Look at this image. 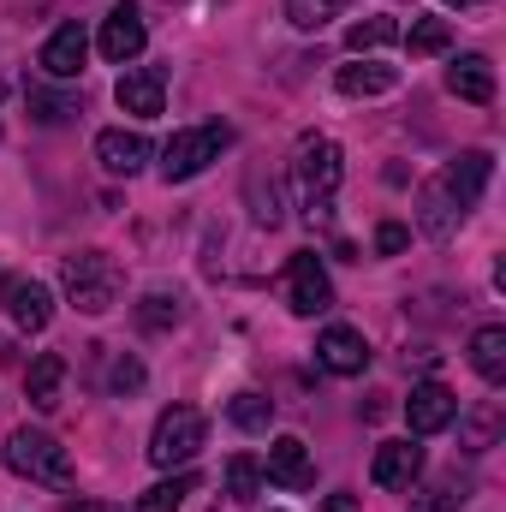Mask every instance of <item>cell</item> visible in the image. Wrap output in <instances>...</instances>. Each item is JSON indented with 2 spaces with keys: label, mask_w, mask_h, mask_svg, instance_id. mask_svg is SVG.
<instances>
[{
  "label": "cell",
  "mask_w": 506,
  "mask_h": 512,
  "mask_svg": "<svg viewBox=\"0 0 506 512\" xmlns=\"http://www.w3.org/2000/svg\"><path fill=\"white\" fill-rule=\"evenodd\" d=\"M489 173H495V155H489V149H465L459 161H447V167L423 185V197H417L423 233H429V239H453L459 221H465V215L477 209V197L489 191Z\"/></svg>",
  "instance_id": "cell-1"
},
{
  "label": "cell",
  "mask_w": 506,
  "mask_h": 512,
  "mask_svg": "<svg viewBox=\"0 0 506 512\" xmlns=\"http://www.w3.org/2000/svg\"><path fill=\"white\" fill-rule=\"evenodd\" d=\"M60 286H66V298H72L84 316H102V310L120 304L126 274H120V262L108 251H72L60 262Z\"/></svg>",
  "instance_id": "cell-2"
},
{
  "label": "cell",
  "mask_w": 506,
  "mask_h": 512,
  "mask_svg": "<svg viewBox=\"0 0 506 512\" xmlns=\"http://www.w3.org/2000/svg\"><path fill=\"white\" fill-rule=\"evenodd\" d=\"M203 441H209V417L197 405H167L149 429V459L161 471H173V465H191L203 453Z\"/></svg>",
  "instance_id": "cell-3"
},
{
  "label": "cell",
  "mask_w": 506,
  "mask_h": 512,
  "mask_svg": "<svg viewBox=\"0 0 506 512\" xmlns=\"http://www.w3.org/2000/svg\"><path fill=\"white\" fill-rule=\"evenodd\" d=\"M292 179H298V197H304L310 215L328 209V197H334L340 179H346L340 143H334V137H304V143H298V161H292Z\"/></svg>",
  "instance_id": "cell-4"
},
{
  "label": "cell",
  "mask_w": 506,
  "mask_h": 512,
  "mask_svg": "<svg viewBox=\"0 0 506 512\" xmlns=\"http://www.w3.org/2000/svg\"><path fill=\"white\" fill-rule=\"evenodd\" d=\"M6 465H12L18 477L42 483V489H66V483H72V453H66L54 435H42V429H18V435L6 441Z\"/></svg>",
  "instance_id": "cell-5"
},
{
  "label": "cell",
  "mask_w": 506,
  "mask_h": 512,
  "mask_svg": "<svg viewBox=\"0 0 506 512\" xmlns=\"http://www.w3.org/2000/svg\"><path fill=\"white\" fill-rule=\"evenodd\" d=\"M233 143V131L227 126H185L167 137V149H161V179L167 185H185V179H197L209 161H221V149Z\"/></svg>",
  "instance_id": "cell-6"
},
{
  "label": "cell",
  "mask_w": 506,
  "mask_h": 512,
  "mask_svg": "<svg viewBox=\"0 0 506 512\" xmlns=\"http://www.w3.org/2000/svg\"><path fill=\"white\" fill-rule=\"evenodd\" d=\"M286 292H292V310L298 316H322L334 304V286H328V268L316 251H298L286 262Z\"/></svg>",
  "instance_id": "cell-7"
},
{
  "label": "cell",
  "mask_w": 506,
  "mask_h": 512,
  "mask_svg": "<svg viewBox=\"0 0 506 512\" xmlns=\"http://www.w3.org/2000/svg\"><path fill=\"white\" fill-rule=\"evenodd\" d=\"M143 42H149V24H143V12L120 0L108 18H102V36H96V48H102V60H114V66H126L143 54Z\"/></svg>",
  "instance_id": "cell-8"
},
{
  "label": "cell",
  "mask_w": 506,
  "mask_h": 512,
  "mask_svg": "<svg viewBox=\"0 0 506 512\" xmlns=\"http://www.w3.org/2000/svg\"><path fill=\"white\" fill-rule=\"evenodd\" d=\"M453 417H459V393H453V387H441V382L411 387V399H405V423H411V435H441Z\"/></svg>",
  "instance_id": "cell-9"
},
{
  "label": "cell",
  "mask_w": 506,
  "mask_h": 512,
  "mask_svg": "<svg viewBox=\"0 0 506 512\" xmlns=\"http://www.w3.org/2000/svg\"><path fill=\"white\" fill-rule=\"evenodd\" d=\"M84 60H90V30L84 24H60L48 42H42V54H36V66L48 72V78H78L84 72Z\"/></svg>",
  "instance_id": "cell-10"
},
{
  "label": "cell",
  "mask_w": 506,
  "mask_h": 512,
  "mask_svg": "<svg viewBox=\"0 0 506 512\" xmlns=\"http://www.w3.org/2000/svg\"><path fill=\"white\" fill-rule=\"evenodd\" d=\"M316 358H322V370H334V376H364V364H370V346H364V334H358V328L334 322V328H322V340H316Z\"/></svg>",
  "instance_id": "cell-11"
},
{
  "label": "cell",
  "mask_w": 506,
  "mask_h": 512,
  "mask_svg": "<svg viewBox=\"0 0 506 512\" xmlns=\"http://www.w3.org/2000/svg\"><path fill=\"white\" fill-rule=\"evenodd\" d=\"M417 471H423V447H411V441H381L376 459H370V483L376 489H411Z\"/></svg>",
  "instance_id": "cell-12"
},
{
  "label": "cell",
  "mask_w": 506,
  "mask_h": 512,
  "mask_svg": "<svg viewBox=\"0 0 506 512\" xmlns=\"http://www.w3.org/2000/svg\"><path fill=\"white\" fill-rule=\"evenodd\" d=\"M114 102H120L126 114H137V120H155V114L167 108V84H161L155 66H137V72H126V78L114 84Z\"/></svg>",
  "instance_id": "cell-13"
},
{
  "label": "cell",
  "mask_w": 506,
  "mask_h": 512,
  "mask_svg": "<svg viewBox=\"0 0 506 512\" xmlns=\"http://www.w3.org/2000/svg\"><path fill=\"white\" fill-rule=\"evenodd\" d=\"M149 155H155V149H149V137H143V131L114 126V131H102V137H96V161H102L108 173H120V179H131Z\"/></svg>",
  "instance_id": "cell-14"
},
{
  "label": "cell",
  "mask_w": 506,
  "mask_h": 512,
  "mask_svg": "<svg viewBox=\"0 0 506 512\" xmlns=\"http://www.w3.org/2000/svg\"><path fill=\"white\" fill-rule=\"evenodd\" d=\"M310 447L298 441V435H274V447H268V483H280V489H310Z\"/></svg>",
  "instance_id": "cell-15"
},
{
  "label": "cell",
  "mask_w": 506,
  "mask_h": 512,
  "mask_svg": "<svg viewBox=\"0 0 506 512\" xmlns=\"http://www.w3.org/2000/svg\"><path fill=\"white\" fill-rule=\"evenodd\" d=\"M447 90L459 96V102H495V66L483 60V54H459L453 66H447Z\"/></svg>",
  "instance_id": "cell-16"
},
{
  "label": "cell",
  "mask_w": 506,
  "mask_h": 512,
  "mask_svg": "<svg viewBox=\"0 0 506 512\" xmlns=\"http://www.w3.org/2000/svg\"><path fill=\"white\" fill-rule=\"evenodd\" d=\"M6 310H12V322H18L24 334H42V328L54 322V292H48L42 280H12Z\"/></svg>",
  "instance_id": "cell-17"
},
{
  "label": "cell",
  "mask_w": 506,
  "mask_h": 512,
  "mask_svg": "<svg viewBox=\"0 0 506 512\" xmlns=\"http://www.w3.org/2000/svg\"><path fill=\"white\" fill-rule=\"evenodd\" d=\"M471 370H477L489 387L506 382V328L501 322H489V328L471 334Z\"/></svg>",
  "instance_id": "cell-18"
},
{
  "label": "cell",
  "mask_w": 506,
  "mask_h": 512,
  "mask_svg": "<svg viewBox=\"0 0 506 512\" xmlns=\"http://www.w3.org/2000/svg\"><path fill=\"white\" fill-rule=\"evenodd\" d=\"M60 382H66V358H60V352H42V358L30 364V376H24L30 405H36V411H54V405H60Z\"/></svg>",
  "instance_id": "cell-19"
},
{
  "label": "cell",
  "mask_w": 506,
  "mask_h": 512,
  "mask_svg": "<svg viewBox=\"0 0 506 512\" xmlns=\"http://www.w3.org/2000/svg\"><path fill=\"white\" fill-rule=\"evenodd\" d=\"M340 96H387L393 84H399V66H376V60H364V66H340Z\"/></svg>",
  "instance_id": "cell-20"
},
{
  "label": "cell",
  "mask_w": 506,
  "mask_h": 512,
  "mask_svg": "<svg viewBox=\"0 0 506 512\" xmlns=\"http://www.w3.org/2000/svg\"><path fill=\"white\" fill-rule=\"evenodd\" d=\"M191 489H197V471H179V477H167V483L143 489V495H137V512H179Z\"/></svg>",
  "instance_id": "cell-21"
},
{
  "label": "cell",
  "mask_w": 506,
  "mask_h": 512,
  "mask_svg": "<svg viewBox=\"0 0 506 512\" xmlns=\"http://www.w3.org/2000/svg\"><path fill=\"white\" fill-rule=\"evenodd\" d=\"M393 42H399V24L393 18H358L346 30V48L352 54H376V48H393Z\"/></svg>",
  "instance_id": "cell-22"
},
{
  "label": "cell",
  "mask_w": 506,
  "mask_h": 512,
  "mask_svg": "<svg viewBox=\"0 0 506 512\" xmlns=\"http://www.w3.org/2000/svg\"><path fill=\"white\" fill-rule=\"evenodd\" d=\"M346 6H358V0H286V18H292L298 30H322V24L340 18Z\"/></svg>",
  "instance_id": "cell-23"
},
{
  "label": "cell",
  "mask_w": 506,
  "mask_h": 512,
  "mask_svg": "<svg viewBox=\"0 0 506 512\" xmlns=\"http://www.w3.org/2000/svg\"><path fill=\"white\" fill-rule=\"evenodd\" d=\"M447 42H453V24H447V18H417V24L405 30V48H411V54H441Z\"/></svg>",
  "instance_id": "cell-24"
},
{
  "label": "cell",
  "mask_w": 506,
  "mask_h": 512,
  "mask_svg": "<svg viewBox=\"0 0 506 512\" xmlns=\"http://www.w3.org/2000/svg\"><path fill=\"white\" fill-rule=\"evenodd\" d=\"M227 417H233L239 429H251V435H262V429L274 423V399H262V393H239V399L227 405Z\"/></svg>",
  "instance_id": "cell-25"
},
{
  "label": "cell",
  "mask_w": 506,
  "mask_h": 512,
  "mask_svg": "<svg viewBox=\"0 0 506 512\" xmlns=\"http://www.w3.org/2000/svg\"><path fill=\"white\" fill-rule=\"evenodd\" d=\"M256 489H262V465H256L251 453L227 459V495L233 501H256Z\"/></svg>",
  "instance_id": "cell-26"
},
{
  "label": "cell",
  "mask_w": 506,
  "mask_h": 512,
  "mask_svg": "<svg viewBox=\"0 0 506 512\" xmlns=\"http://www.w3.org/2000/svg\"><path fill=\"white\" fill-rule=\"evenodd\" d=\"M417 507L423 512H459L465 507V483H459V477H441V483H429V489L417 495Z\"/></svg>",
  "instance_id": "cell-27"
},
{
  "label": "cell",
  "mask_w": 506,
  "mask_h": 512,
  "mask_svg": "<svg viewBox=\"0 0 506 512\" xmlns=\"http://www.w3.org/2000/svg\"><path fill=\"white\" fill-rule=\"evenodd\" d=\"M137 322L155 334V328H173L179 322V298H167V292H149L143 304H137Z\"/></svg>",
  "instance_id": "cell-28"
},
{
  "label": "cell",
  "mask_w": 506,
  "mask_h": 512,
  "mask_svg": "<svg viewBox=\"0 0 506 512\" xmlns=\"http://www.w3.org/2000/svg\"><path fill=\"white\" fill-rule=\"evenodd\" d=\"M30 108H36V120H42V126H60L66 114H78V102H66V96H48V90H30Z\"/></svg>",
  "instance_id": "cell-29"
},
{
  "label": "cell",
  "mask_w": 506,
  "mask_h": 512,
  "mask_svg": "<svg viewBox=\"0 0 506 512\" xmlns=\"http://www.w3.org/2000/svg\"><path fill=\"white\" fill-rule=\"evenodd\" d=\"M108 387H114V393H137V387H143V364H137V358H120V364L108 370Z\"/></svg>",
  "instance_id": "cell-30"
},
{
  "label": "cell",
  "mask_w": 506,
  "mask_h": 512,
  "mask_svg": "<svg viewBox=\"0 0 506 512\" xmlns=\"http://www.w3.org/2000/svg\"><path fill=\"white\" fill-rule=\"evenodd\" d=\"M405 245H411V233H405L399 221H381V227H376V251L381 256H399Z\"/></svg>",
  "instance_id": "cell-31"
},
{
  "label": "cell",
  "mask_w": 506,
  "mask_h": 512,
  "mask_svg": "<svg viewBox=\"0 0 506 512\" xmlns=\"http://www.w3.org/2000/svg\"><path fill=\"white\" fill-rule=\"evenodd\" d=\"M322 512H358V501H352V495H328V507Z\"/></svg>",
  "instance_id": "cell-32"
},
{
  "label": "cell",
  "mask_w": 506,
  "mask_h": 512,
  "mask_svg": "<svg viewBox=\"0 0 506 512\" xmlns=\"http://www.w3.org/2000/svg\"><path fill=\"white\" fill-rule=\"evenodd\" d=\"M66 512H120V507H108V501H78V507H66Z\"/></svg>",
  "instance_id": "cell-33"
},
{
  "label": "cell",
  "mask_w": 506,
  "mask_h": 512,
  "mask_svg": "<svg viewBox=\"0 0 506 512\" xmlns=\"http://www.w3.org/2000/svg\"><path fill=\"white\" fill-rule=\"evenodd\" d=\"M6 298H12V280H6V274H0V304H6Z\"/></svg>",
  "instance_id": "cell-34"
},
{
  "label": "cell",
  "mask_w": 506,
  "mask_h": 512,
  "mask_svg": "<svg viewBox=\"0 0 506 512\" xmlns=\"http://www.w3.org/2000/svg\"><path fill=\"white\" fill-rule=\"evenodd\" d=\"M447 6H477V0H447Z\"/></svg>",
  "instance_id": "cell-35"
}]
</instances>
